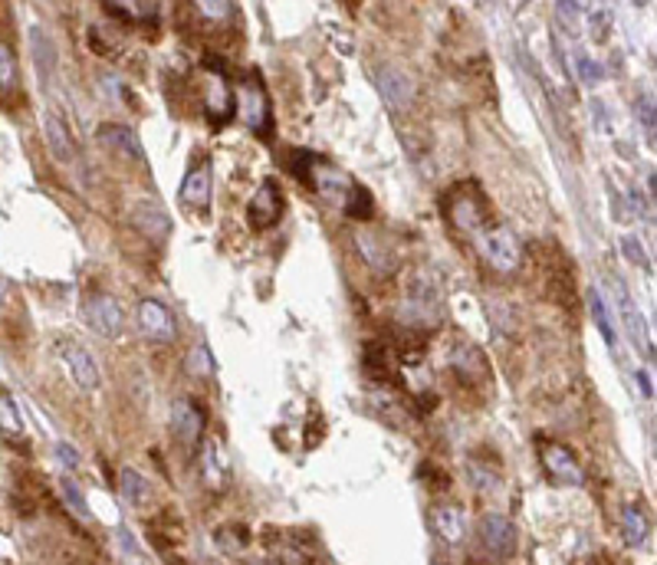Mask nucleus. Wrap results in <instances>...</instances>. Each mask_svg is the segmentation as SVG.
I'll list each match as a JSON object with an SVG mask.
<instances>
[{
  "instance_id": "nucleus-1",
  "label": "nucleus",
  "mask_w": 657,
  "mask_h": 565,
  "mask_svg": "<svg viewBox=\"0 0 657 565\" xmlns=\"http://www.w3.org/2000/svg\"><path fill=\"white\" fill-rule=\"evenodd\" d=\"M476 247L484 253V260L493 266V270H500V273H513L519 266V257H523V250H519V240L513 231L506 227H490V231H480L476 237Z\"/></svg>"
},
{
  "instance_id": "nucleus-2",
  "label": "nucleus",
  "mask_w": 657,
  "mask_h": 565,
  "mask_svg": "<svg viewBox=\"0 0 657 565\" xmlns=\"http://www.w3.org/2000/svg\"><path fill=\"white\" fill-rule=\"evenodd\" d=\"M378 93L381 99L391 105L395 112H405L411 109V103H415V93H417V83L411 73H405L401 66H381L378 69Z\"/></svg>"
},
{
  "instance_id": "nucleus-3",
  "label": "nucleus",
  "mask_w": 657,
  "mask_h": 565,
  "mask_svg": "<svg viewBox=\"0 0 657 565\" xmlns=\"http://www.w3.org/2000/svg\"><path fill=\"white\" fill-rule=\"evenodd\" d=\"M86 319L89 326L103 339H119L122 329H125V316H122V306L109 296V292H93L86 300Z\"/></svg>"
},
{
  "instance_id": "nucleus-4",
  "label": "nucleus",
  "mask_w": 657,
  "mask_h": 565,
  "mask_svg": "<svg viewBox=\"0 0 657 565\" xmlns=\"http://www.w3.org/2000/svg\"><path fill=\"white\" fill-rule=\"evenodd\" d=\"M139 329L145 339L162 342V345L174 342V335H178V322H174V316L168 312V306L152 300V296L139 300Z\"/></svg>"
},
{
  "instance_id": "nucleus-5",
  "label": "nucleus",
  "mask_w": 657,
  "mask_h": 565,
  "mask_svg": "<svg viewBox=\"0 0 657 565\" xmlns=\"http://www.w3.org/2000/svg\"><path fill=\"white\" fill-rule=\"evenodd\" d=\"M480 540L484 549L496 559H510L516 552V526L503 513H486L480 520Z\"/></svg>"
},
{
  "instance_id": "nucleus-6",
  "label": "nucleus",
  "mask_w": 657,
  "mask_h": 565,
  "mask_svg": "<svg viewBox=\"0 0 657 565\" xmlns=\"http://www.w3.org/2000/svg\"><path fill=\"white\" fill-rule=\"evenodd\" d=\"M614 292H618V306H622V319H624V329H628V339L638 352H648L654 355V339L648 332V319L641 316V309L634 306L632 292L624 286L622 280H614Z\"/></svg>"
},
{
  "instance_id": "nucleus-7",
  "label": "nucleus",
  "mask_w": 657,
  "mask_h": 565,
  "mask_svg": "<svg viewBox=\"0 0 657 565\" xmlns=\"http://www.w3.org/2000/svg\"><path fill=\"white\" fill-rule=\"evenodd\" d=\"M60 359L66 362V369H70L73 382H76L83 392H95V388L103 385V372L95 365L93 352L83 349L79 342H66L60 349Z\"/></svg>"
},
{
  "instance_id": "nucleus-8",
  "label": "nucleus",
  "mask_w": 657,
  "mask_h": 565,
  "mask_svg": "<svg viewBox=\"0 0 657 565\" xmlns=\"http://www.w3.org/2000/svg\"><path fill=\"white\" fill-rule=\"evenodd\" d=\"M172 431L178 434L181 444H194L201 431H204V408L194 398H188V394L172 404Z\"/></svg>"
},
{
  "instance_id": "nucleus-9",
  "label": "nucleus",
  "mask_w": 657,
  "mask_h": 565,
  "mask_svg": "<svg viewBox=\"0 0 657 565\" xmlns=\"http://www.w3.org/2000/svg\"><path fill=\"white\" fill-rule=\"evenodd\" d=\"M283 211V194H279L277 181H263L257 188V194L250 197V207H247V217H250L253 227H273Z\"/></svg>"
},
{
  "instance_id": "nucleus-10",
  "label": "nucleus",
  "mask_w": 657,
  "mask_h": 565,
  "mask_svg": "<svg viewBox=\"0 0 657 565\" xmlns=\"http://www.w3.org/2000/svg\"><path fill=\"white\" fill-rule=\"evenodd\" d=\"M543 463L559 483H569V487H582V483H585V473H582L579 461H575L572 451H565L563 444H543Z\"/></svg>"
},
{
  "instance_id": "nucleus-11",
  "label": "nucleus",
  "mask_w": 657,
  "mask_h": 565,
  "mask_svg": "<svg viewBox=\"0 0 657 565\" xmlns=\"http://www.w3.org/2000/svg\"><path fill=\"white\" fill-rule=\"evenodd\" d=\"M431 522L437 536H441L447 546H457V542L467 540V513L460 503H444L431 510Z\"/></svg>"
},
{
  "instance_id": "nucleus-12",
  "label": "nucleus",
  "mask_w": 657,
  "mask_h": 565,
  "mask_svg": "<svg viewBox=\"0 0 657 565\" xmlns=\"http://www.w3.org/2000/svg\"><path fill=\"white\" fill-rule=\"evenodd\" d=\"M44 135H46V148H50L53 162L70 164L76 158V145H73V135L66 129V122L56 115V112H46L44 119Z\"/></svg>"
},
{
  "instance_id": "nucleus-13",
  "label": "nucleus",
  "mask_w": 657,
  "mask_h": 565,
  "mask_svg": "<svg viewBox=\"0 0 657 565\" xmlns=\"http://www.w3.org/2000/svg\"><path fill=\"white\" fill-rule=\"evenodd\" d=\"M99 142L109 145L113 152L125 154V158H135V162H145V148H142L139 135L129 129V125H119V122H105L99 129Z\"/></svg>"
},
{
  "instance_id": "nucleus-14",
  "label": "nucleus",
  "mask_w": 657,
  "mask_h": 565,
  "mask_svg": "<svg viewBox=\"0 0 657 565\" xmlns=\"http://www.w3.org/2000/svg\"><path fill=\"white\" fill-rule=\"evenodd\" d=\"M181 201L188 207H201V211L211 204V162L194 164L188 172L181 184Z\"/></svg>"
},
{
  "instance_id": "nucleus-15",
  "label": "nucleus",
  "mask_w": 657,
  "mask_h": 565,
  "mask_svg": "<svg viewBox=\"0 0 657 565\" xmlns=\"http://www.w3.org/2000/svg\"><path fill=\"white\" fill-rule=\"evenodd\" d=\"M201 477H204V483H208L211 490H224L227 487V457L221 454V447L214 444V441H204L201 444Z\"/></svg>"
},
{
  "instance_id": "nucleus-16",
  "label": "nucleus",
  "mask_w": 657,
  "mask_h": 565,
  "mask_svg": "<svg viewBox=\"0 0 657 565\" xmlns=\"http://www.w3.org/2000/svg\"><path fill=\"white\" fill-rule=\"evenodd\" d=\"M132 221H135V227H139V231L145 233V237H152V240H164V237H168V231H172V221H168V214H164L158 204H152V201H145V204L135 207Z\"/></svg>"
},
{
  "instance_id": "nucleus-17",
  "label": "nucleus",
  "mask_w": 657,
  "mask_h": 565,
  "mask_svg": "<svg viewBox=\"0 0 657 565\" xmlns=\"http://www.w3.org/2000/svg\"><path fill=\"white\" fill-rule=\"evenodd\" d=\"M355 247H358L362 260H365L368 266H372L375 273H395L398 260H395V253H388V250L381 247V243L372 237V233H358V237H355Z\"/></svg>"
},
{
  "instance_id": "nucleus-18",
  "label": "nucleus",
  "mask_w": 657,
  "mask_h": 565,
  "mask_svg": "<svg viewBox=\"0 0 657 565\" xmlns=\"http://www.w3.org/2000/svg\"><path fill=\"white\" fill-rule=\"evenodd\" d=\"M622 532H624V540H628V546H634V549H641V546H648V540H651V520H648V513L641 510V506H624L622 510Z\"/></svg>"
},
{
  "instance_id": "nucleus-19",
  "label": "nucleus",
  "mask_w": 657,
  "mask_h": 565,
  "mask_svg": "<svg viewBox=\"0 0 657 565\" xmlns=\"http://www.w3.org/2000/svg\"><path fill=\"white\" fill-rule=\"evenodd\" d=\"M119 490H122V497L129 500L132 506H148L152 500H155L152 483H148L139 471H132V467H125V471L119 473Z\"/></svg>"
},
{
  "instance_id": "nucleus-20",
  "label": "nucleus",
  "mask_w": 657,
  "mask_h": 565,
  "mask_svg": "<svg viewBox=\"0 0 657 565\" xmlns=\"http://www.w3.org/2000/svg\"><path fill=\"white\" fill-rule=\"evenodd\" d=\"M243 115H247V125H250L257 135H267V132H270L267 95H263V89H260V86L243 93Z\"/></svg>"
},
{
  "instance_id": "nucleus-21",
  "label": "nucleus",
  "mask_w": 657,
  "mask_h": 565,
  "mask_svg": "<svg viewBox=\"0 0 657 565\" xmlns=\"http://www.w3.org/2000/svg\"><path fill=\"white\" fill-rule=\"evenodd\" d=\"M30 46H34V60H36V73L44 76V83L53 76V69H56V50H53V40L46 36V30L34 26L30 30Z\"/></svg>"
},
{
  "instance_id": "nucleus-22",
  "label": "nucleus",
  "mask_w": 657,
  "mask_h": 565,
  "mask_svg": "<svg viewBox=\"0 0 657 565\" xmlns=\"http://www.w3.org/2000/svg\"><path fill=\"white\" fill-rule=\"evenodd\" d=\"M450 217H454V223H457V227H464V231H476V227L484 223V211H480V204H476L474 197H464V194L454 197Z\"/></svg>"
},
{
  "instance_id": "nucleus-23",
  "label": "nucleus",
  "mask_w": 657,
  "mask_h": 565,
  "mask_svg": "<svg viewBox=\"0 0 657 565\" xmlns=\"http://www.w3.org/2000/svg\"><path fill=\"white\" fill-rule=\"evenodd\" d=\"M346 214L348 217H355V221H368V217L375 214V201H372V194L362 188V184H348V191H346Z\"/></svg>"
},
{
  "instance_id": "nucleus-24",
  "label": "nucleus",
  "mask_w": 657,
  "mask_h": 565,
  "mask_svg": "<svg viewBox=\"0 0 657 565\" xmlns=\"http://www.w3.org/2000/svg\"><path fill=\"white\" fill-rule=\"evenodd\" d=\"M588 309H592V319H595L598 332H602V339L608 342V349H614V322H612V312H608L605 300H602V292L592 290L588 292Z\"/></svg>"
},
{
  "instance_id": "nucleus-25",
  "label": "nucleus",
  "mask_w": 657,
  "mask_h": 565,
  "mask_svg": "<svg viewBox=\"0 0 657 565\" xmlns=\"http://www.w3.org/2000/svg\"><path fill=\"white\" fill-rule=\"evenodd\" d=\"M60 497H63V503L70 506V513H76L79 520H89V516H93L89 513L86 493H83V487H79L70 473H63V480H60Z\"/></svg>"
},
{
  "instance_id": "nucleus-26",
  "label": "nucleus",
  "mask_w": 657,
  "mask_h": 565,
  "mask_svg": "<svg viewBox=\"0 0 657 565\" xmlns=\"http://www.w3.org/2000/svg\"><path fill=\"white\" fill-rule=\"evenodd\" d=\"M348 184L352 181L346 178V174H338V172H332V168H319V172L312 174V188H319L326 197H346V191H348Z\"/></svg>"
},
{
  "instance_id": "nucleus-27",
  "label": "nucleus",
  "mask_w": 657,
  "mask_h": 565,
  "mask_svg": "<svg viewBox=\"0 0 657 565\" xmlns=\"http://www.w3.org/2000/svg\"><path fill=\"white\" fill-rule=\"evenodd\" d=\"M575 76H579L582 86L595 89L598 83L605 79V69H602V63H598V60H592L585 50H579V53H575Z\"/></svg>"
},
{
  "instance_id": "nucleus-28",
  "label": "nucleus",
  "mask_w": 657,
  "mask_h": 565,
  "mask_svg": "<svg viewBox=\"0 0 657 565\" xmlns=\"http://www.w3.org/2000/svg\"><path fill=\"white\" fill-rule=\"evenodd\" d=\"M230 112H234V95H230L227 83H214L208 95V115H214V122H227Z\"/></svg>"
},
{
  "instance_id": "nucleus-29",
  "label": "nucleus",
  "mask_w": 657,
  "mask_h": 565,
  "mask_svg": "<svg viewBox=\"0 0 657 565\" xmlns=\"http://www.w3.org/2000/svg\"><path fill=\"white\" fill-rule=\"evenodd\" d=\"M634 119H638V125L644 132H648V142L654 145V95L651 93H641L638 99H634Z\"/></svg>"
},
{
  "instance_id": "nucleus-30",
  "label": "nucleus",
  "mask_w": 657,
  "mask_h": 565,
  "mask_svg": "<svg viewBox=\"0 0 657 565\" xmlns=\"http://www.w3.org/2000/svg\"><path fill=\"white\" fill-rule=\"evenodd\" d=\"M188 372L191 375H198V378H208V375H214V359H211V349L208 345H194V349L188 352Z\"/></svg>"
},
{
  "instance_id": "nucleus-31",
  "label": "nucleus",
  "mask_w": 657,
  "mask_h": 565,
  "mask_svg": "<svg viewBox=\"0 0 657 565\" xmlns=\"http://www.w3.org/2000/svg\"><path fill=\"white\" fill-rule=\"evenodd\" d=\"M398 352L405 362H417L424 355V335H417V329H398Z\"/></svg>"
},
{
  "instance_id": "nucleus-32",
  "label": "nucleus",
  "mask_w": 657,
  "mask_h": 565,
  "mask_svg": "<svg viewBox=\"0 0 657 565\" xmlns=\"http://www.w3.org/2000/svg\"><path fill=\"white\" fill-rule=\"evenodd\" d=\"M0 428L7 431V434H24V421H20V411H17V401L14 398H7V394H0Z\"/></svg>"
},
{
  "instance_id": "nucleus-33",
  "label": "nucleus",
  "mask_w": 657,
  "mask_h": 565,
  "mask_svg": "<svg viewBox=\"0 0 657 565\" xmlns=\"http://www.w3.org/2000/svg\"><path fill=\"white\" fill-rule=\"evenodd\" d=\"M53 457H56V463H60L66 473H76L79 467H83V454H79L73 444H66V441H56V444H53Z\"/></svg>"
},
{
  "instance_id": "nucleus-34",
  "label": "nucleus",
  "mask_w": 657,
  "mask_h": 565,
  "mask_svg": "<svg viewBox=\"0 0 657 565\" xmlns=\"http://www.w3.org/2000/svg\"><path fill=\"white\" fill-rule=\"evenodd\" d=\"M217 542L230 552H243L247 542H250V532L243 530V526H224V530H217Z\"/></svg>"
},
{
  "instance_id": "nucleus-35",
  "label": "nucleus",
  "mask_w": 657,
  "mask_h": 565,
  "mask_svg": "<svg viewBox=\"0 0 657 565\" xmlns=\"http://www.w3.org/2000/svg\"><path fill=\"white\" fill-rule=\"evenodd\" d=\"M612 10H595V14H588V30H592V40L595 44H608V36H612Z\"/></svg>"
},
{
  "instance_id": "nucleus-36",
  "label": "nucleus",
  "mask_w": 657,
  "mask_h": 565,
  "mask_svg": "<svg viewBox=\"0 0 657 565\" xmlns=\"http://www.w3.org/2000/svg\"><path fill=\"white\" fill-rule=\"evenodd\" d=\"M618 247H622V253L632 260L634 266H641V270H648L651 273V260H648V253H644V243H641L638 237H622Z\"/></svg>"
},
{
  "instance_id": "nucleus-37",
  "label": "nucleus",
  "mask_w": 657,
  "mask_h": 565,
  "mask_svg": "<svg viewBox=\"0 0 657 565\" xmlns=\"http://www.w3.org/2000/svg\"><path fill=\"white\" fill-rule=\"evenodd\" d=\"M319 162V158H316V154L312 152H293V158H289V172L296 174V178H303V181H309L312 184V164Z\"/></svg>"
},
{
  "instance_id": "nucleus-38",
  "label": "nucleus",
  "mask_w": 657,
  "mask_h": 565,
  "mask_svg": "<svg viewBox=\"0 0 657 565\" xmlns=\"http://www.w3.org/2000/svg\"><path fill=\"white\" fill-rule=\"evenodd\" d=\"M555 20H559L569 34H575L582 20V4H555Z\"/></svg>"
},
{
  "instance_id": "nucleus-39",
  "label": "nucleus",
  "mask_w": 657,
  "mask_h": 565,
  "mask_svg": "<svg viewBox=\"0 0 657 565\" xmlns=\"http://www.w3.org/2000/svg\"><path fill=\"white\" fill-rule=\"evenodd\" d=\"M17 79V63H14V53L0 44V86H10Z\"/></svg>"
},
{
  "instance_id": "nucleus-40",
  "label": "nucleus",
  "mask_w": 657,
  "mask_h": 565,
  "mask_svg": "<svg viewBox=\"0 0 657 565\" xmlns=\"http://www.w3.org/2000/svg\"><path fill=\"white\" fill-rule=\"evenodd\" d=\"M470 473H474V483L480 490H496V487H500V473L484 471L480 463H470Z\"/></svg>"
},
{
  "instance_id": "nucleus-41",
  "label": "nucleus",
  "mask_w": 657,
  "mask_h": 565,
  "mask_svg": "<svg viewBox=\"0 0 657 565\" xmlns=\"http://www.w3.org/2000/svg\"><path fill=\"white\" fill-rule=\"evenodd\" d=\"M198 10L204 14V17H211V20H227L230 14H234V7H230V4H214V0H201Z\"/></svg>"
},
{
  "instance_id": "nucleus-42",
  "label": "nucleus",
  "mask_w": 657,
  "mask_h": 565,
  "mask_svg": "<svg viewBox=\"0 0 657 565\" xmlns=\"http://www.w3.org/2000/svg\"><path fill=\"white\" fill-rule=\"evenodd\" d=\"M638 392L644 394L648 401H651V398H654V385H651V372H644V369L638 372Z\"/></svg>"
},
{
  "instance_id": "nucleus-43",
  "label": "nucleus",
  "mask_w": 657,
  "mask_h": 565,
  "mask_svg": "<svg viewBox=\"0 0 657 565\" xmlns=\"http://www.w3.org/2000/svg\"><path fill=\"white\" fill-rule=\"evenodd\" d=\"M628 201H632L634 211H638L641 217H644V214L651 217V201H644V194H641V191H632V197H628Z\"/></svg>"
},
{
  "instance_id": "nucleus-44",
  "label": "nucleus",
  "mask_w": 657,
  "mask_h": 565,
  "mask_svg": "<svg viewBox=\"0 0 657 565\" xmlns=\"http://www.w3.org/2000/svg\"><path fill=\"white\" fill-rule=\"evenodd\" d=\"M4 296H7V280L0 276V302H4Z\"/></svg>"
}]
</instances>
